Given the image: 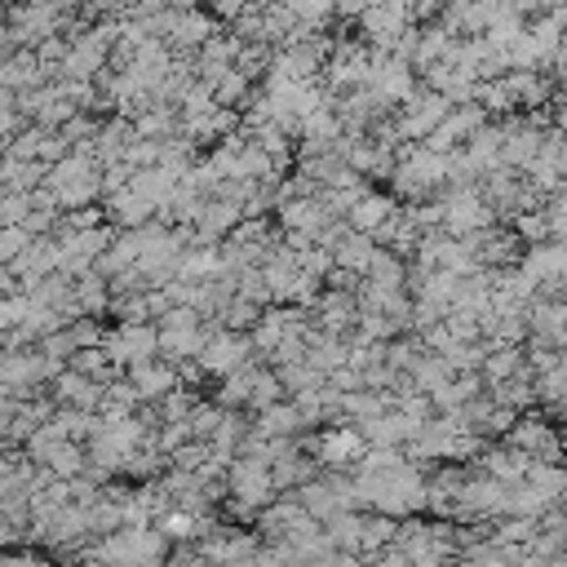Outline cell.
I'll list each match as a JSON object with an SVG mask.
<instances>
[{"label":"cell","mask_w":567,"mask_h":567,"mask_svg":"<svg viewBox=\"0 0 567 567\" xmlns=\"http://www.w3.org/2000/svg\"><path fill=\"white\" fill-rule=\"evenodd\" d=\"M394 549L408 558V567H447L456 558V536L434 523H412L394 536Z\"/></svg>","instance_id":"7a4b0ae2"},{"label":"cell","mask_w":567,"mask_h":567,"mask_svg":"<svg viewBox=\"0 0 567 567\" xmlns=\"http://www.w3.org/2000/svg\"><path fill=\"white\" fill-rule=\"evenodd\" d=\"M164 532H151L142 523L124 527V532H111L102 545H97V563L106 567H159L164 563Z\"/></svg>","instance_id":"6da1fadb"},{"label":"cell","mask_w":567,"mask_h":567,"mask_svg":"<svg viewBox=\"0 0 567 567\" xmlns=\"http://www.w3.org/2000/svg\"><path fill=\"white\" fill-rule=\"evenodd\" d=\"M270 487H275V474L261 461H239L235 474H230V496H235L239 509H261Z\"/></svg>","instance_id":"3957f363"}]
</instances>
